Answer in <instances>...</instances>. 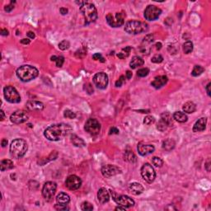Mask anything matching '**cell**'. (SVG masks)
I'll list each match as a JSON object with an SVG mask.
<instances>
[{
  "mask_svg": "<svg viewBox=\"0 0 211 211\" xmlns=\"http://www.w3.org/2000/svg\"><path fill=\"white\" fill-rule=\"evenodd\" d=\"M72 127L68 124H55L46 128L44 132L45 137L50 141H59L66 137L72 131Z\"/></svg>",
  "mask_w": 211,
  "mask_h": 211,
  "instance_id": "obj_1",
  "label": "cell"
},
{
  "mask_svg": "<svg viewBox=\"0 0 211 211\" xmlns=\"http://www.w3.org/2000/svg\"><path fill=\"white\" fill-rule=\"evenodd\" d=\"M38 69L31 65H22L17 70V76L22 82L33 80L38 76Z\"/></svg>",
  "mask_w": 211,
  "mask_h": 211,
  "instance_id": "obj_2",
  "label": "cell"
},
{
  "mask_svg": "<svg viewBox=\"0 0 211 211\" xmlns=\"http://www.w3.org/2000/svg\"><path fill=\"white\" fill-rule=\"evenodd\" d=\"M27 144L24 139L17 138L11 143L10 145V153L15 158H20L26 154L27 151Z\"/></svg>",
  "mask_w": 211,
  "mask_h": 211,
  "instance_id": "obj_3",
  "label": "cell"
},
{
  "mask_svg": "<svg viewBox=\"0 0 211 211\" xmlns=\"http://www.w3.org/2000/svg\"><path fill=\"white\" fill-rule=\"evenodd\" d=\"M80 12L84 16L86 25L94 22L97 19V11L92 4L86 3L80 6Z\"/></svg>",
  "mask_w": 211,
  "mask_h": 211,
  "instance_id": "obj_4",
  "label": "cell"
},
{
  "mask_svg": "<svg viewBox=\"0 0 211 211\" xmlns=\"http://www.w3.org/2000/svg\"><path fill=\"white\" fill-rule=\"evenodd\" d=\"M149 29V26L147 23L138 21H130L125 24V31L129 34L137 35L140 33L145 32Z\"/></svg>",
  "mask_w": 211,
  "mask_h": 211,
  "instance_id": "obj_5",
  "label": "cell"
},
{
  "mask_svg": "<svg viewBox=\"0 0 211 211\" xmlns=\"http://www.w3.org/2000/svg\"><path fill=\"white\" fill-rule=\"evenodd\" d=\"M4 97L10 103H18L21 102V97L15 87L7 86L4 88Z\"/></svg>",
  "mask_w": 211,
  "mask_h": 211,
  "instance_id": "obj_6",
  "label": "cell"
},
{
  "mask_svg": "<svg viewBox=\"0 0 211 211\" xmlns=\"http://www.w3.org/2000/svg\"><path fill=\"white\" fill-rule=\"evenodd\" d=\"M106 22L112 27H120L124 24L125 15L122 12H116L115 15L109 13L106 15Z\"/></svg>",
  "mask_w": 211,
  "mask_h": 211,
  "instance_id": "obj_7",
  "label": "cell"
},
{
  "mask_svg": "<svg viewBox=\"0 0 211 211\" xmlns=\"http://www.w3.org/2000/svg\"><path fill=\"white\" fill-rule=\"evenodd\" d=\"M111 194L112 196L113 200H115L119 205L124 206L125 208L132 207L135 205V201L128 196H124V195L118 196L116 193H115V191H113V190H111Z\"/></svg>",
  "mask_w": 211,
  "mask_h": 211,
  "instance_id": "obj_8",
  "label": "cell"
},
{
  "mask_svg": "<svg viewBox=\"0 0 211 211\" xmlns=\"http://www.w3.org/2000/svg\"><path fill=\"white\" fill-rule=\"evenodd\" d=\"M141 176L148 183H152L156 178V172L149 163H145L141 168Z\"/></svg>",
  "mask_w": 211,
  "mask_h": 211,
  "instance_id": "obj_9",
  "label": "cell"
},
{
  "mask_svg": "<svg viewBox=\"0 0 211 211\" xmlns=\"http://www.w3.org/2000/svg\"><path fill=\"white\" fill-rule=\"evenodd\" d=\"M85 130L92 135H97L101 131V124L99 121L93 118H90L87 120L84 126Z\"/></svg>",
  "mask_w": 211,
  "mask_h": 211,
  "instance_id": "obj_10",
  "label": "cell"
},
{
  "mask_svg": "<svg viewBox=\"0 0 211 211\" xmlns=\"http://www.w3.org/2000/svg\"><path fill=\"white\" fill-rule=\"evenodd\" d=\"M161 13L162 10L159 7L153 5H149L144 10V18L148 21H155L159 18Z\"/></svg>",
  "mask_w": 211,
  "mask_h": 211,
  "instance_id": "obj_11",
  "label": "cell"
},
{
  "mask_svg": "<svg viewBox=\"0 0 211 211\" xmlns=\"http://www.w3.org/2000/svg\"><path fill=\"white\" fill-rule=\"evenodd\" d=\"M28 119H29L28 114L26 113V111H22V110L16 111L15 112L12 114L11 117H10V120H11L12 122L17 125L22 124L26 121H27Z\"/></svg>",
  "mask_w": 211,
  "mask_h": 211,
  "instance_id": "obj_12",
  "label": "cell"
},
{
  "mask_svg": "<svg viewBox=\"0 0 211 211\" xmlns=\"http://www.w3.org/2000/svg\"><path fill=\"white\" fill-rule=\"evenodd\" d=\"M57 189V185L55 182H48L44 185L42 188V196L45 199L50 200L52 197L54 196Z\"/></svg>",
  "mask_w": 211,
  "mask_h": 211,
  "instance_id": "obj_13",
  "label": "cell"
},
{
  "mask_svg": "<svg viewBox=\"0 0 211 211\" xmlns=\"http://www.w3.org/2000/svg\"><path fill=\"white\" fill-rule=\"evenodd\" d=\"M93 83L99 89H105L108 84V76L103 72L95 74L93 77Z\"/></svg>",
  "mask_w": 211,
  "mask_h": 211,
  "instance_id": "obj_14",
  "label": "cell"
},
{
  "mask_svg": "<svg viewBox=\"0 0 211 211\" xmlns=\"http://www.w3.org/2000/svg\"><path fill=\"white\" fill-rule=\"evenodd\" d=\"M66 187L70 190H75L80 188L82 185V180H81L76 175H70L65 181Z\"/></svg>",
  "mask_w": 211,
  "mask_h": 211,
  "instance_id": "obj_15",
  "label": "cell"
},
{
  "mask_svg": "<svg viewBox=\"0 0 211 211\" xmlns=\"http://www.w3.org/2000/svg\"><path fill=\"white\" fill-rule=\"evenodd\" d=\"M120 172H121V170L115 165L108 164V165H106L104 167H102V175L105 177H107V178L114 177L117 174H120Z\"/></svg>",
  "mask_w": 211,
  "mask_h": 211,
  "instance_id": "obj_16",
  "label": "cell"
},
{
  "mask_svg": "<svg viewBox=\"0 0 211 211\" xmlns=\"http://www.w3.org/2000/svg\"><path fill=\"white\" fill-rule=\"evenodd\" d=\"M138 153L141 156H147L149 154H151L154 152V146L151 145V144H145L143 143H139L137 147Z\"/></svg>",
  "mask_w": 211,
  "mask_h": 211,
  "instance_id": "obj_17",
  "label": "cell"
},
{
  "mask_svg": "<svg viewBox=\"0 0 211 211\" xmlns=\"http://www.w3.org/2000/svg\"><path fill=\"white\" fill-rule=\"evenodd\" d=\"M168 78L166 75H160V76H157L154 78L153 81L151 83V85L156 89H158L163 87L164 85L168 83Z\"/></svg>",
  "mask_w": 211,
  "mask_h": 211,
  "instance_id": "obj_18",
  "label": "cell"
},
{
  "mask_svg": "<svg viewBox=\"0 0 211 211\" xmlns=\"http://www.w3.org/2000/svg\"><path fill=\"white\" fill-rule=\"evenodd\" d=\"M97 199L101 204H106L110 200V194L108 190L106 188H101L99 189L97 192Z\"/></svg>",
  "mask_w": 211,
  "mask_h": 211,
  "instance_id": "obj_19",
  "label": "cell"
},
{
  "mask_svg": "<svg viewBox=\"0 0 211 211\" xmlns=\"http://www.w3.org/2000/svg\"><path fill=\"white\" fill-rule=\"evenodd\" d=\"M206 124H207V118L205 117L200 118L194 125L193 132H200V131L204 130L206 127Z\"/></svg>",
  "mask_w": 211,
  "mask_h": 211,
  "instance_id": "obj_20",
  "label": "cell"
},
{
  "mask_svg": "<svg viewBox=\"0 0 211 211\" xmlns=\"http://www.w3.org/2000/svg\"><path fill=\"white\" fill-rule=\"evenodd\" d=\"M26 107L30 111H42L44 105L42 102L38 101H29L26 103Z\"/></svg>",
  "mask_w": 211,
  "mask_h": 211,
  "instance_id": "obj_21",
  "label": "cell"
},
{
  "mask_svg": "<svg viewBox=\"0 0 211 211\" xmlns=\"http://www.w3.org/2000/svg\"><path fill=\"white\" fill-rule=\"evenodd\" d=\"M129 188L131 192L133 193L134 195H136V196L142 194L143 191H144V187H143L142 185L139 184V183H137V182H133V183L130 184Z\"/></svg>",
  "mask_w": 211,
  "mask_h": 211,
  "instance_id": "obj_22",
  "label": "cell"
},
{
  "mask_svg": "<svg viewBox=\"0 0 211 211\" xmlns=\"http://www.w3.org/2000/svg\"><path fill=\"white\" fill-rule=\"evenodd\" d=\"M56 201H57L58 204H68L70 201V198H69V196L68 194L61 192L59 193L56 197Z\"/></svg>",
  "mask_w": 211,
  "mask_h": 211,
  "instance_id": "obj_23",
  "label": "cell"
},
{
  "mask_svg": "<svg viewBox=\"0 0 211 211\" xmlns=\"http://www.w3.org/2000/svg\"><path fill=\"white\" fill-rule=\"evenodd\" d=\"M13 167H14V164L12 163V161L9 160V159H4V160L1 161L0 169L2 171L10 170L12 168H13Z\"/></svg>",
  "mask_w": 211,
  "mask_h": 211,
  "instance_id": "obj_24",
  "label": "cell"
},
{
  "mask_svg": "<svg viewBox=\"0 0 211 211\" xmlns=\"http://www.w3.org/2000/svg\"><path fill=\"white\" fill-rule=\"evenodd\" d=\"M182 109H183V111H184L186 113L191 114V113L196 111V104H195L194 102H187L183 105Z\"/></svg>",
  "mask_w": 211,
  "mask_h": 211,
  "instance_id": "obj_25",
  "label": "cell"
},
{
  "mask_svg": "<svg viewBox=\"0 0 211 211\" xmlns=\"http://www.w3.org/2000/svg\"><path fill=\"white\" fill-rule=\"evenodd\" d=\"M144 61L142 58H140L138 56H135V57L132 58V60L130 63V66L131 69H135L139 67V66H142L144 64Z\"/></svg>",
  "mask_w": 211,
  "mask_h": 211,
  "instance_id": "obj_26",
  "label": "cell"
},
{
  "mask_svg": "<svg viewBox=\"0 0 211 211\" xmlns=\"http://www.w3.org/2000/svg\"><path fill=\"white\" fill-rule=\"evenodd\" d=\"M71 142L73 143V144L76 147H84L86 145V144L84 142V140L83 138H81L80 137L77 136L76 135H71Z\"/></svg>",
  "mask_w": 211,
  "mask_h": 211,
  "instance_id": "obj_27",
  "label": "cell"
},
{
  "mask_svg": "<svg viewBox=\"0 0 211 211\" xmlns=\"http://www.w3.org/2000/svg\"><path fill=\"white\" fill-rule=\"evenodd\" d=\"M175 145H176V144H175L174 140L169 138V139L164 140L163 142L162 147H163V149H165L166 151H168V152H169V151H171V150L174 149Z\"/></svg>",
  "mask_w": 211,
  "mask_h": 211,
  "instance_id": "obj_28",
  "label": "cell"
},
{
  "mask_svg": "<svg viewBox=\"0 0 211 211\" xmlns=\"http://www.w3.org/2000/svg\"><path fill=\"white\" fill-rule=\"evenodd\" d=\"M173 118L177 121L178 122H181V123H185L187 121V116L184 112H182V111H177L173 114Z\"/></svg>",
  "mask_w": 211,
  "mask_h": 211,
  "instance_id": "obj_29",
  "label": "cell"
},
{
  "mask_svg": "<svg viewBox=\"0 0 211 211\" xmlns=\"http://www.w3.org/2000/svg\"><path fill=\"white\" fill-rule=\"evenodd\" d=\"M161 120L164 121L168 126H171V125L173 124L172 122V118L171 115L169 112H163L161 115Z\"/></svg>",
  "mask_w": 211,
  "mask_h": 211,
  "instance_id": "obj_30",
  "label": "cell"
},
{
  "mask_svg": "<svg viewBox=\"0 0 211 211\" xmlns=\"http://www.w3.org/2000/svg\"><path fill=\"white\" fill-rule=\"evenodd\" d=\"M125 159L128 161V162H130V163H135L136 161H137V158H136V157H135V155L134 154V153L131 151V150H125Z\"/></svg>",
  "mask_w": 211,
  "mask_h": 211,
  "instance_id": "obj_31",
  "label": "cell"
},
{
  "mask_svg": "<svg viewBox=\"0 0 211 211\" xmlns=\"http://www.w3.org/2000/svg\"><path fill=\"white\" fill-rule=\"evenodd\" d=\"M204 71V69L202 67V66L196 65L195 67H194L192 72H191V75L194 77L200 76V74L203 73Z\"/></svg>",
  "mask_w": 211,
  "mask_h": 211,
  "instance_id": "obj_32",
  "label": "cell"
},
{
  "mask_svg": "<svg viewBox=\"0 0 211 211\" xmlns=\"http://www.w3.org/2000/svg\"><path fill=\"white\" fill-rule=\"evenodd\" d=\"M193 51V43L191 41H186L183 44V51L185 54H190Z\"/></svg>",
  "mask_w": 211,
  "mask_h": 211,
  "instance_id": "obj_33",
  "label": "cell"
},
{
  "mask_svg": "<svg viewBox=\"0 0 211 211\" xmlns=\"http://www.w3.org/2000/svg\"><path fill=\"white\" fill-rule=\"evenodd\" d=\"M81 209L84 211H91L93 210V206L91 203H89L87 201H84V203L81 204Z\"/></svg>",
  "mask_w": 211,
  "mask_h": 211,
  "instance_id": "obj_34",
  "label": "cell"
},
{
  "mask_svg": "<svg viewBox=\"0 0 211 211\" xmlns=\"http://www.w3.org/2000/svg\"><path fill=\"white\" fill-rule=\"evenodd\" d=\"M152 163L157 168H160L163 165V161L160 158H158V157H153L152 158Z\"/></svg>",
  "mask_w": 211,
  "mask_h": 211,
  "instance_id": "obj_35",
  "label": "cell"
},
{
  "mask_svg": "<svg viewBox=\"0 0 211 211\" xmlns=\"http://www.w3.org/2000/svg\"><path fill=\"white\" fill-rule=\"evenodd\" d=\"M149 73V69L148 68H143V69H138V71L137 72V75L139 78H144V77L148 76Z\"/></svg>",
  "mask_w": 211,
  "mask_h": 211,
  "instance_id": "obj_36",
  "label": "cell"
},
{
  "mask_svg": "<svg viewBox=\"0 0 211 211\" xmlns=\"http://www.w3.org/2000/svg\"><path fill=\"white\" fill-rule=\"evenodd\" d=\"M168 127V125L164 121H163V120H161L160 119V120H159V122L158 123V125H157V129L159 131H164V130H167V128Z\"/></svg>",
  "mask_w": 211,
  "mask_h": 211,
  "instance_id": "obj_37",
  "label": "cell"
},
{
  "mask_svg": "<svg viewBox=\"0 0 211 211\" xmlns=\"http://www.w3.org/2000/svg\"><path fill=\"white\" fill-rule=\"evenodd\" d=\"M64 116L68 119H74L76 117V114L73 112V111L70 110H65L64 112Z\"/></svg>",
  "mask_w": 211,
  "mask_h": 211,
  "instance_id": "obj_38",
  "label": "cell"
},
{
  "mask_svg": "<svg viewBox=\"0 0 211 211\" xmlns=\"http://www.w3.org/2000/svg\"><path fill=\"white\" fill-rule=\"evenodd\" d=\"M69 46H70V43H69L68 40H63V41H61L60 43L59 44V49L60 50H62V51H66V50H68L69 48Z\"/></svg>",
  "mask_w": 211,
  "mask_h": 211,
  "instance_id": "obj_39",
  "label": "cell"
},
{
  "mask_svg": "<svg viewBox=\"0 0 211 211\" xmlns=\"http://www.w3.org/2000/svg\"><path fill=\"white\" fill-rule=\"evenodd\" d=\"M155 122V119L154 117L152 116H148L144 118V123L147 125H153V123Z\"/></svg>",
  "mask_w": 211,
  "mask_h": 211,
  "instance_id": "obj_40",
  "label": "cell"
},
{
  "mask_svg": "<svg viewBox=\"0 0 211 211\" xmlns=\"http://www.w3.org/2000/svg\"><path fill=\"white\" fill-rule=\"evenodd\" d=\"M163 61V57L161 55H156L152 58V62L155 64H160Z\"/></svg>",
  "mask_w": 211,
  "mask_h": 211,
  "instance_id": "obj_41",
  "label": "cell"
},
{
  "mask_svg": "<svg viewBox=\"0 0 211 211\" xmlns=\"http://www.w3.org/2000/svg\"><path fill=\"white\" fill-rule=\"evenodd\" d=\"M64 58L63 56H59V57H57V59H56V61H55L56 66L59 67V68L62 67L63 64H64Z\"/></svg>",
  "mask_w": 211,
  "mask_h": 211,
  "instance_id": "obj_42",
  "label": "cell"
},
{
  "mask_svg": "<svg viewBox=\"0 0 211 211\" xmlns=\"http://www.w3.org/2000/svg\"><path fill=\"white\" fill-rule=\"evenodd\" d=\"M67 204H57L55 205V209L57 210H69V208L66 206Z\"/></svg>",
  "mask_w": 211,
  "mask_h": 211,
  "instance_id": "obj_43",
  "label": "cell"
},
{
  "mask_svg": "<svg viewBox=\"0 0 211 211\" xmlns=\"http://www.w3.org/2000/svg\"><path fill=\"white\" fill-rule=\"evenodd\" d=\"M92 59H93L94 60H100V61L102 63L105 62L104 58H103L102 55H101V54H99V53H96V54H94V55H92Z\"/></svg>",
  "mask_w": 211,
  "mask_h": 211,
  "instance_id": "obj_44",
  "label": "cell"
},
{
  "mask_svg": "<svg viewBox=\"0 0 211 211\" xmlns=\"http://www.w3.org/2000/svg\"><path fill=\"white\" fill-rule=\"evenodd\" d=\"M153 41V35H148V36H146V37H144V43L149 44V43H152Z\"/></svg>",
  "mask_w": 211,
  "mask_h": 211,
  "instance_id": "obj_45",
  "label": "cell"
},
{
  "mask_svg": "<svg viewBox=\"0 0 211 211\" xmlns=\"http://www.w3.org/2000/svg\"><path fill=\"white\" fill-rule=\"evenodd\" d=\"M125 76H120V78L118 79V80L116 82V87H121L122 86V84H123V83L125 82Z\"/></svg>",
  "mask_w": 211,
  "mask_h": 211,
  "instance_id": "obj_46",
  "label": "cell"
},
{
  "mask_svg": "<svg viewBox=\"0 0 211 211\" xmlns=\"http://www.w3.org/2000/svg\"><path fill=\"white\" fill-rule=\"evenodd\" d=\"M12 4H15V1H12L11 4H8V5H7L6 7H4V10H5L6 12H10L14 8V5H13Z\"/></svg>",
  "mask_w": 211,
  "mask_h": 211,
  "instance_id": "obj_47",
  "label": "cell"
},
{
  "mask_svg": "<svg viewBox=\"0 0 211 211\" xmlns=\"http://www.w3.org/2000/svg\"><path fill=\"white\" fill-rule=\"evenodd\" d=\"M109 134H110V135H113V134H116V135H118V134H119V130H118V129H117V128H116V127L111 128Z\"/></svg>",
  "mask_w": 211,
  "mask_h": 211,
  "instance_id": "obj_48",
  "label": "cell"
},
{
  "mask_svg": "<svg viewBox=\"0 0 211 211\" xmlns=\"http://www.w3.org/2000/svg\"><path fill=\"white\" fill-rule=\"evenodd\" d=\"M210 86H211V84L210 83H209V84H207V86H206V87H205V89H206V92H207V94L209 97H210Z\"/></svg>",
  "mask_w": 211,
  "mask_h": 211,
  "instance_id": "obj_49",
  "label": "cell"
},
{
  "mask_svg": "<svg viewBox=\"0 0 211 211\" xmlns=\"http://www.w3.org/2000/svg\"><path fill=\"white\" fill-rule=\"evenodd\" d=\"M210 158H209L207 161V163H206V164H205V168H206L207 171H210Z\"/></svg>",
  "mask_w": 211,
  "mask_h": 211,
  "instance_id": "obj_50",
  "label": "cell"
},
{
  "mask_svg": "<svg viewBox=\"0 0 211 211\" xmlns=\"http://www.w3.org/2000/svg\"><path fill=\"white\" fill-rule=\"evenodd\" d=\"M27 37H29L30 39H34L36 36H35V34H34L33 32H27Z\"/></svg>",
  "mask_w": 211,
  "mask_h": 211,
  "instance_id": "obj_51",
  "label": "cell"
},
{
  "mask_svg": "<svg viewBox=\"0 0 211 211\" xmlns=\"http://www.w3.org/2000/svg\"><path fill=\"white\" fill-rule=\"evenodd\" d=\"M8 31L7 29H2L1 30V35L2 36H8Z\"/></svg>",
  "mask_w": 211,
  "mask_h": 211,
  "instance_id": "obj_52",
  "label": "cell"
},
{
  "mask_svg": "<svg viewBox=\"0 0 211 211\" xmlns=\"http://www.w3.org/2000/svg\"><path fill=\"white\" fill-rule=\"evenodd\" d=\"M122 51H125V52L126 53V55H129V53H130V51H131V47H130V46H127V47L124 48V49H123Z\"/></svg>",
  "mask_w": 211,
  "mask_h": 211,
  "instance_id": "obj_53",
  "label": "cell"
},
{
  "mask_svg": "<svg viewBox=\"0 0 211 211\" xmlns=\"http://www.w3.org/2000/svg\"><path fill=\"white\" fill-rule=\"evenodd\" d=\"M60 12H61V14L63 15H65L68 13V9L67 8H64V7H61L60 8Z\"/></svg>",
  "mask_w": 211,
  "mask_h": 211,
  "instance_id": "obj_54",
  "label": "cell"
},
{
  "mask_svg": "<svg viewBox=\"0 0 211 211\" xmlns=\"http://www.w3.org/2000/svg\"><path fill=\"white\" fill-rule=\"evenodd\" d=\"M117 57H118L119 59H125V57H126V55H125L124 53H119V54H117Z\"/></svg>",
  "mask_w": 211,
  "mask_h": 211,
  "instance_id": "obj_55",
  "label": "cell"
},
{
  "mask_svg": "<svg viewBox=\"0 0 211 211\" xmlns=\"http://www.w3.org/2000/svg\"><path fill=\"white\" fill-rule=\"evenodd\" d=\"M21 43L23 44V45H28V44H30V40L29 39H22L21 40Z\"/></svg>",
  "mask_w": 211,
  "mask_h": 211,
  "instance_id": "obj_56",
  "label": "cell"
},
{
  "mask_svg": "<svg viewBox=\"0 0 211 211\" xmlns=\"http://www.w3.org/2000/svg\"><path fill=\"white\" fill-rule=\"evenodd\" d=\"M126 78H127V79H130L131 78H132V72L130 71V70H128L127 72H126Z\"/></svg>",
  "mask_w": 211,
  "mask_h": 211,
  "instance_id": "obj_57",
  "label": "cell"
},
{
  "mask_svg": "<svg viewBox=\"0 0 211 211\" xmlns=\"http://www.w3.org/2000/svg\"><path fill=\"white\" fill-rule=\"evenodd\" d=\"M1 144H2V147H6V145L7 144V140L6 139V138H4L3 140H2V143H1Z\"/></svg>",
  "mask_w": 211,
  "mask_h": 211,
  "instance_id": "obj_58",
  "label": "cell"
},
{
  "mask_svg": "<svg viewBox=\"0 0 211 211\" xmlns=\"http://www.w3.org/2000/svg\"><path fill=\"white\" fill-rule=\"evenodd\" d=\"M125 209H126V208L124 207V206H121V205H120L119 207H116V209H115V210H125Z\"/></svg>",
  "mask_w": 211,
  "mask_h": 211,
  "instance_id": "obj_59",
  "label": "cell"
},
{
  "mask_svg": "<svg viewBox=\"0 0 211 211\" xmlns=\"http://www.w3.org/2000/svg\"><path fill=\"white\" fill-rule=\"evenodd\" d=\"M156 49L157 50H160L161 48H162V44L160 43V42H158V43H156Z\"/></svg>",
  "mask_w": 211,
  "mask_h": 211,
  "instance_id": "obj_60",
  "label": "cell"
},
{
  "mask_svg": "<svg viewBox=\"0 0 211 211\" xmlns=\"http://www.w3.org/2000/svg\"><path fill=\"white\" fill-rule=\"evenodd\" d=\"M1 115H2V117H1V120H4L5 119V115H4V111L3 110H1Z\"/></svg>",
  "mask_w": 211,
  "mask_h": 211,
  "instance_id": "obj_61",
  "label": "cell"
},
{
  "mask_svg": "<svg viewBox=\"0 0 211 211\" xmlns=\"http://www.w3.org/2000/svg\"><path fill=\"white\" fill-rule=\"evenodd\" d=\"M56 59H57V56H55V55L52 56V57L51 58V61H56Z\"/></svg>",
  "mask_w": 211,
  "mask_h": 211,
  "instance_id": "obj_62",
  "label": "cell"
}]
</instances>
